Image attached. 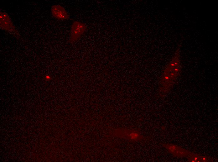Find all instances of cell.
Here are the masks:
<instances>
[{"label": "cell", "mask_w": 218, "mask_h": 162, "mask_svg": "<svg viewBox=\"0 0 218 162\" xmlns=\"http://www.w3.org/2000/svg\"><path fill=\"white\" fill-rule=\"evenodd\" d=\"M118 132L120 137L132 141H139L143 138L141 133L135 130L123 129H120Z\"/></svg>", "instance_id": "obj_4"}, {"label": "cell", "mask_w": 218, "mask_h": 162, "mask_svg": "<svg viewBox=\"0 0 218 162\" xmlns=\"http://www.w3.org/2000/svg\"><path fill=\"white\" fill-rule=\"evenodd\" d=\"M180 49L179 45L164 72L161 84L164 92H168L172 88L180 74Z\"/></svg>", "instance_id": "obj_1"}, {"label": "cell", "mask_w": 218, "mask_h": 162, "mask_svg": "<svg viewBox=\"0 0 218 162\" xmlns=\"http://www.w3.org/2000/svg\"><path fill=\"white\" fill-rule=\"evenodd\" d=\"M86 25L80 21H75L72 24L69 42L73 43L76 41L87 30Z\"/></svg>", "instance_id": "obj_3"}, {"label": "cell", "mask_w": 218, "mask_h": 162, "mask_svg": "<svg viewBox=\"0 0 218 162\" xmlns=\"http://www.w3.org/2000/svg\"><path fill=\"white\" fill-rule=\"evenodd\" d=\"M0 26L2 29L9 32L17 38H19V33L9 16L7 13L3 12H0Z\"/></svg>", "instance_id": "obj_2"}, {"label": "cell", "mask_w": 218, "mask_h": 162, "mask_svg": "<svg viewBox=\"0 0 218 162\" xmlns=\"http://www.w3.org/2000/svg\"><path fill=\"white\" fill-rule=\"evenodd\" d=\"M189 156L188 160L190 162H208L211 160L209 158L197 155H192Z\"/></svg>", "instance_id": "obj_7"}, {"label": "cell", "mask_w": 218, "mask_h": 162, "mask_svg": "<svg viewBox=\"0 0 218 162\" xmlns=\"http://www.w3.org/2000/svg\"><path fill=\"white\" fill-rule=\"evenodd\" d=\"M164 146L169 152L176 156L184 157L192 155L189 151L174 145L165 144Z\"/></svg>", "instance_id": "obj_6"}, {"label": "cell", "mask_w": 218, "mask_h": 162, "mask_svg": "<svg viewBox=\"0 0 218 162\" xmlns=\"http://www.w3.org/2000/svg\"><path fill=\"white\" fill-rule=\"evenodd\" d=\"M51 12L53 16L58 20H66L70 17L65 8L60 5H53L51 8Z\"/></svg>", "instance_id": "obj_5"}]
</instances>
